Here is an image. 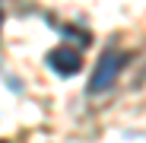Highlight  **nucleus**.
I'll return each instance as SVG.
<instances>
[{
	"label": "nucleus",
	"instance_id": "3",
	"mask_svg": "<svg viewBox=\"0 0 146 143\" xmlns=\"http://www.w3.org/2000/svg\"><path fill=\"white\" fill-rule=\"evenodd\" d=\"M0 143H7V140H0Z\"/></svg>",
	"mask_w": 146,
	"mask_h": 143
},
{
	"label": "nucleus",
	"instance_id": "1",
	"mask_svg": "<svg viewBox=\"0 0 146 143\" xmlns=\"http://www.w3.org/2000/svg\"><path fill=\"white\" fill-rule=\"evenodd\" d=\"M124 54L121 51H105L102 57H99V64H95V70H92V80H89V92H102V89H108L114 80H117V73H121V67H124Z\"/></svg>",
	"mask_w": 146,
	"mask_h": 143
},
{
	"label": "nucleus",
	"instance_id": "2",
	"mask_svg": "<svg viewBox=\"0 0 146 143\" xmlns=\"http://www.w3.org/2000/svg\"><path fill=\"white\" fill-rule=\"evenodd\" d=\"M48 64H51L60 76H73V73H80V67H83V57L76 48H54L51 54H48Z\"/></svg>",
	"mask_w": 146,
	"mask_h": 143
}]
</instances>
